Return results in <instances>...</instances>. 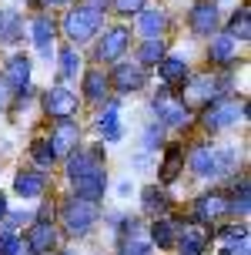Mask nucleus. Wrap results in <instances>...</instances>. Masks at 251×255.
I'll return each mask as SVG.
<instances>
[{"mask_svg": "<svg viewBox=\"0 0 251 255\" xmlns=\"http://www.w3.org/2000/svg\"><path fill=\"white\" fill-rule=\"evenodd\" d=\"M67 175L74 181V188L81 198H87V202H97L100 195H104V161H100V151H77L71 154V161H67Z\"/></svg>", "mask_w": 251, "mask_h": 255, "instance_id": "1", "label": "nucleus"}, {"mask_svg": "<svg viewBox=\"0 0 251 255\" xmlns=\"http://www.w3.org/2000/svg\"><path fill=\"white\" fill-rule=\"evenodd\" d=\"M97 27H100V10H94V7H77V10H71L64 17V34L74 44L90 40L97 34Z\"/></svg>", "mask_w": 251, "mask_h": 255, "instance_id": "2", "label": "nucleus"}, {"mask_svg": "<svg viewBox=\"0 0 251 255\" xmlns=\"http://www.w3.org/2000/svg\"><path fill=\"white\" fill-rule=\"evenodd\" d=\"M94 218H97V205L87 202V198H71V202L64 205V225L71 235H84V232L94 225Z\"/></svg>", "mask_w": 251, "mask_h": 255, "instance_id": "3", "label": "nucleus"}, {"mask_svg": "<svg viewBox=\"0 0 251 255\" xmlns=\"http://www.w3.org/2000/svg\"><path fill=\"white\" fill-rule=\"evenodd\" d=\"M77 141H81V128H77V121H71V118H57V125H54V134H50V151H54V158H64V154H71L77 148Z\"/></svg>", "mask_w": 251, "mask_h": 255, "instance_id": "4", "label": "nucleus"}, {"mask_svg": "<svg viewBox=\"0 0 251 255\" xmlns=\"http://www.w3.org/2000/svg\"><path fill=\"white\" fill-rule=\"evenodd\" d=\"M44 108L50 118H71L77 111V94L67 88H50L44 94Z\"/></svg>", "mask_w": 251, "mask_h": 255, "instance_id": "5", "label": "nucleus"}, {"mask_svg": "<svg viewBox=\"0 0 251 255\" xmlns=\"http://www.w3.org/2000/svg\"><path fill=\"white\" fill-rule=\"evenodd\" d=\"M241 111H245V108H238L235 101H214L211 108L204 111V128H211V131H221V128L235 125Z\"/></svg>", "mask_w": 251, "mask_h": 255, "instance_id": "6", "label": "nucleus"}, {"mask_svg": "<svg viewBox=\"0 0 251 255\" xmlns=\"http://www.w3.org/2000/svg\"><path fill=\"white\" fill-rule=\"evenodd\" d=\"M174 242L181 249V255H201L208 249V232L201 229V225H177Z\"/></svg>", "mask_w": 251, "mask_h": 255, "instance_id": "7", "label": "nucleus"}, {"mask_svg": "<svg viewBox=\"0 0 251 255\" xmlns=\"http://www.w3.org/2000/svg\"><path fill=\"white\" fill-rule=\"evenodd\" d=\"M228 212H231V202H228L225 195H218V191H211V195H201L198 205H194V215H198V222H218V218H225Z\"/></svg>", "mask_w": 251, "mask_h": 255, "instance_id": "8", "label": "nucleus"}, {"mask_svg": "<svg viewBox=\"0 0 251 255\" xmlns=\"http://www.w3.org/2000/svg\"><path fill=\"white\" fill-rule=\"evenodd\" d=\"M154 111H158V118H161L164 125H184V121H188V104L174 101L167 91L154 98Z\"/></svg>", "mask_w": 251, "mask_h": 255, "instance_id": "9", "label": "nucleus"}, {"mask_svg": "<svg viewBox=\"0 0 251 255\" xmlns=\"http://www.w3.org/2000/svg\"><path fill=\"white\" fill-rule=\"evenodd\" d=\"M57 245V232L50 229L47 222H37L27 232V252L30 255H50V249Z\"/></svg>", "mask_w": 251, "mask_h": 255, "instance_id": "10", "label": "nucleus"}, {"mask_svg": "<svg viewBox=\"0 0 251 255\" xmlns=\"http://www.w3.org/2000/svg\"><path fill=\"white\" fill-rule=\"evenodd\" d=\"M114 88L121 94H131V91L144 88V67L141 64H117L114 71Z\"/></svg>", "mask_w": 251, "mask_h": 255, "instance_id": "11", "label": "nucleus"}, {"mask_svg": "<svg viewBox=\"0 0 251 255\" xmlns=\"http://www.w3.org/2000/svg\"><path fill=\"white\" fill-rule=\"evenodd\" d=\"M214 27H218V7L208 3V0L194 3V10H191V30L208 37V34H214Z\"/></svg>", "mask_w": 251, "mask_h": 255, "instance_id": "12", "label": "nucleus"}, {"mask_svg": "<svg viewBox=\"0 0 251 255\" xmlns=\"http://www.w3.org/2000/svg\"><path fill=\"white\" fill-rule=\"evenodd\" d=\"M127 34L124 27H114V30H107L104 34V40H100V47H97V57L100 61H117L121 54H124V47H127Z\"/></svg>", "mask_w": 251, "mask_h": 255, "instance_id": "13", "label": "nucleus"}, {"mask_svg": "<svg viewBox=\"0 0 251 255\" xmlns=\"http://www.w3.org/2000/svg\"><path fill=\"white\" fill-rule=\"evenodd\" d=\"M3 81H7L10 88L24 91L27 81H30V61H27V57H10L7 67H3Z\"/></svg>", "mask_w": 251, "mask_h": 255, "instance_id": "14", "label": "nucleus"}, {"mask_svg": "<svg viewBox=\"0 0 251 255\" xmlns=\"http://www.w3.org/2000/svg\"><path fill=\"white\" fill-rule=\"evenodd\" d=\"M211 98H218V81L211 74H201L188 84V101L191 104H204V101H211Z\"/></svg>", "mask_w": 251, "mask_h": 255, "instance_id": "15", "label": "nucleus"}, {"mask_svg": "<svg viewBox=\"0 0 251 255\" xmlns=\"http://www.w3.org/2000/svg\"><path fill=\"white\" fill-rule=\"evenodd\" d=\"M13 188H17V195H24V198H37L40 191H44V175L40 171H20L13 178Z\"/></svg>", "mask_w": 251, "mask_h": 255, "instance_id": "16", "label": "nucleus"}, {"mask_svg": "<svg viewBox=\"0 0 251 255\" xmlns=\"http://www.w3.org/2000/svg\"><path fill=\"white\" fill-rule=\"evenodd\" d=\"M161 77H164V84H184V77H188V64L181 61V57H161Z\"/></svg>", "mask_w": 251, "mask_h": 255, "instance_id": "17", "label": "nucleus"}, {"mask_svg": "<svg viewBox=\"0 0 251 255\" xmlns=\"http://www.w3.org/2000/svg\"><path fill=\"white\" fill-rule=\"evenodd\" d=\"M30 34H34V44H37L40 54H50V40H54V20L50 17H37L30 24Z\"/></svg>", "mask_w": 251, "mask_h": 255, "instance_id": "18", "label": "nucleus"}, {"mask_svg": "<svg viewBox=\"0 0 251 255\" xmlns=\"http://www.w3.org/2000/svg\"><path fill=\"white\" fill-rule=\"evenodd\" d=\"M235 57V37L231 34H214L211 37V64H228Z\"/></svg>", "mask_w": 251, "mask_h": 255, "instance_id": "19", "label": "nucleus"}, {"mask_svg": "<svg viewBox=\"0 0 251 255\" xmlns=\"http://www.w3.org/2000/svg\"><path fill=\"white\" fill-rule=\"evenodd\" d=\"M191 171L194 175H214V148H194L191 151Z\"/></svg>", "mask_w": 251, "mask_h": 255, "instance_id": "20", "label": "nucleus"}, {"mask_svg": "<svg viewBox=\"0 0 251 255\" xmlns=\"http://www.w3.org/2000/svg\"><path fill=\"white\" fill-rule=\"evenodd\" d=\"M84 94H87L90 101H100L107 94V74L104 71H87L84 74Z\"/></svg>", "mask_w": 251, "mask_h": 255, "instance_id": "21", "label": "nucleus"}, {"mask_svg": "<svg viewBox=\"0 0 251 255\" xmlns=\"http://www.w3.org/2000/svg\"><path fill=\"white\" fill-rule=\"evenodd\" d=\"M174 235H177V222H164V218H158V222L151 225V239L161 245V249H171V245H174Z\"/></svg>", "mask_w": 251, "mask_h": 255, "instance_id": "22", "label": "nucleus"}, {"mask_svg": "<svg viewBox=\"0 0 251 255\" xmlns=\"http://www.w3.org/2000/svg\"><path fill=\"white\" fill-rule=\"evenodd\" d=\"M164 24H167V20H164V13L161 10H144L141 13V34H144V37H161L164 34Z\"/></svg>", "mask_w": 251, "mask_h": 255, "instance_id": "23", "label": "nucleus"}, {"mask_svg": "<svg viewBox=\"0 0 251 255\" xmlns=\"http://www.w3.org/2000/svg\"><path fill=\"white\" fill-rule=\"evenodd\" d=\"M161 57H164V40L161 37L144 40V47H141V54H138L141 67H148V64H161Z\"/></svg>", "mask_w": 251, "mask_h": 255, "instance_id": "24", "label": "nucleus"}, {"mask_svg": "<svg viewBox=\"0 0 251 255\" xmlns=\"http://www.w3.org/2000/svg\"><path fill=\"white\" fill-rule=\"evenodd\" d=\"M97 128H100V134H104L107 141H117V138H121V121H117V108H114V104L107 108V115L97 121Z\"/></svg>", "mask_w": 251, "mask_h": 255, "instance_id": "25", "label": "nucleus"}, {"mask_svg": "<svg viewBox=\"0 0 251 255\" xmlns=\"http://www.w3.org/2000/svg\"><path fill=\"white\" fill-rule=\"evenodd\" d=\"M231 37H238V40L251 37V13H248V7H241V10L231 17Z\"/></svg>", "mask_w": 251, "mask_h": 255, "instance_id": "26", "label": "nucleus"}, {"mask_svg": "<svg viewBox=\"0 0 251 255\" xmlns=\"http://www.w3.org/2000/svg\"><path fill=\"white\" fill-rule=\"evenodd\" d=\"M20 252H24V242L10 229H3L0 232V255H20Z\"/></svg>", "mask_w": 251, "mask_h": 255, "instance_id": "27", "label": "nucleus"}, {"mask_svg": "<svg viewBox=\"0 0 251 255\" xmlns=\"http://www.w3.org/2000/svg\"><path fill=\"white\" fill-rule=\"evenodd\" d=\"M0 27H3V40H17L20 37V17L13 10H7L3 17H0Z\"/></svg>", "mask_w": 251, "mask_h": 255, "instance_id": "28", "label": "nucleus"}, {"mask_svg": "<svg viewBox=\"0 0 251 255\" xmlns=\"http://www.w3.org/2000/svg\"><path fill=\"white\" fill-rule=\"evenodd\" d=\"M121 255H151V245L144 239H134V229H131V239L121 242Z\"/></svg>", "mask_w": 251, "mask_h": 255, "instance_id": "29", "label": "nucleus"}, {"mask_svg": "<svg viewBox=\"0 0 251 255\" xmlns=\"http://www.w3.org/2000/svg\"><path fill=\"white\" fill-rule=\"evenodd\" d=\"M177 168H181V148H171L167 158H164V181H174L177 178Z\"/></svg>", "mask_w": 251, "mask_h": 255, "instance_id": "30", "label": "nucleus"}, {"mask_svg": "<svg viewBox=\"0 0 251 255\" xmlns=\"http://www.w3.org/2000/svg\"><path fill=\"white\" fill-rule=\"evenodd\" d=\"M144 208H148L151 215H154V212H164V208H167V198H164V191L148 188V191H144Z\"/></svg>", "mask_w": 251, "mask_h": 255, "instance_id": "31", "label": "nucleus"}, {"mask_svg": "<svg viewBox=\"0 0 251 255\" xmlns=\"http://www.w3.org/2000/svg\"><path fill=\"white\" fill-rule=\"evenodd\" d=\"M77 64H81V57H77L74 51H71V47H67V51H61V74L64 77H71L77 71Z\"/></svg>", "mask_w": 251, "mask_h": 255, "instance_id": "32", "label": "nucleus"}, {"mask_svg": "<svg viewBox=\"0 0 251 255\" xmlns=\"http://www.w3.org/2000/svg\"><path fill=\"white\" fill-rule=\"evenodd\" d=\"M114 10L117 13H141L144 10V0H114Z\"/></svg>", "mask_w": 251, "mask_h": 255, "instance_id": "33", "label": "nucleus"}, {"mask_svg": "<svg viewBox=\"0 0 251 255\" xmlns=\"http://www.w3.org/2000/svg\"><path fill=\"white\" fill-rule=\"evenodd\" d=\"M34 158H37L40 165H54V151H50L47 141H37V144H34Z\"/></svg>", "mask_w": 251, "mask_h": 255, "instance_id": "34", "label": "nucleus"}, {"mask_svg": "<svg viewBox=\"0 0 251 255\" xmlns=\"http://www.w3.org/2000/svg\"><path fill=\"white\" fill-rule=\"evenodd\" d=\"M221 239L225 242H238V239H248V232H245V225H231V229L221 232Z\"/></svg>", "mask_w": 251, "mask_h": 255, "instance_id": "35", "label": "nucleus"}, {"mask_svg": "<svg viewBox=\"0 0 251 255\" xmlns=\"http://www.w3.org/2000/svg\"><path fill=\"white\" fill-rule=\"evenodd\" d=\"M161 144V128H148L144 131V148H158Z\"/></svg>", "mask_w": 251, "mask_h": 255, "instance_id": "36", "label": "nucleus"}, {"mask_svg": "<svg viewBox=\"0 0 251 255\" xmlns=\"http://www.w3.org/2000/svg\"><path fill=\"white\" fill-rule=\"evenodd\" d=\"M221 255H248V239H238V245H231V249H225Z\"/></svg>", "mask_w": 251, "mask_h": 255, "instance_id": "37", "label": "nucleus"}, {"mask_svg": "<svg viewBox=\"0 0 251 255\" xmlns=\"http://www.w3.org/2000/svg\"><path fill=\"white\" fill-rule=\"evenodd\" d=\"M7 215V198H3V195H0V218Z\"/></svg>", "mask_w": 251, "mask_h": 255, "instance_id": "38", "label": "nucleus"}, {"mask_svg": "<svg viewBox=\"0 0 251 255\" xmlns=\"http://www.w3.org/2000/svg\"><path fill=\"white\" fill-rule=\"evenodd\" d=\"M40 3H47V7H50V3H67V0H40Z\"/></svg>", "mask_w": 251, "mask_h": 255, "instance_id": "39", "label": "nucleus"}, {"mask_svg": "<svg viewBox=\"0 0 251 255\" xmlns=\"http://www.w3.org/2000/svg\"><path fill=\"white\" fill-rule=\"evenodd\" d=\"M0 104H3V91H0Z\"/></svg>", "mask_w": 251, "mask_h": 255, "instance_id": "40", "label": "nucleus"}, {"mask_svg": "<svg viewBox=\"0 0 251 255\" xmlns=\"http://www.w3.org/2000/svg\"><path fill=\"white\" fill-rule=\"evenodd\" d=\"M61 255H71V252H61Z\"/></svg>", "mask_w": 251, "mask_h": 255, "instance_id": "41", "label": "nucleus"}]
</instances>
